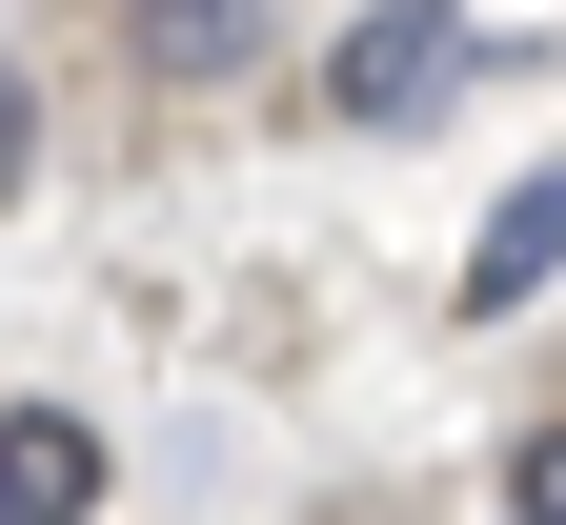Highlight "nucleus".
<instances>
[{"instance_id":"obj_1","label":"nucleus","mask_w":566,"mask_h":525,"mask_svg":"<svg viewBox=\"0 0 566 525\" xmlns=\"http://www.w3.org/2000/svg\"><path fill=\"white\" fill-rule=\"evenodd\" d=\"M465 82V0H365V21L324 41V82H304V122H344V141H385V122H424Z\"/></svg>"},{"instance_id":"obj_5","label":"nucleus","mask_w":566,"mask_h":525,"mask_svg":"<svg viewBox=\"0 0 566 525\" xmlns=\"http://www.w3.org/2000/svg\"><path fill=\"white\" fill-rule=\"evenodd\" d=\"M506 525H566V424H526V444H506Z\"/></svg>"},{"instance_id":"obj_3","label":"nucleus","mask_w":566,"mask_h":525,"mask_svg":"<svg viewBox=\"0 0 566 525\" xmlns=\"http://www.w3.org/2000/svg\"><path fill=\"white\" fill-rule=\"evenodd\" d=\"M546 283H566V162H526L506 202H485V243H465V283H446V304H465V324H526Z\"/></svg>"},{"instance_id":"obj_2","label":"nucleus","mask_w":566,"mask_h":525,"mask_svg":"<svg viewBox=\"0 0 566 525\" xmlns=\"http://www.w3.org/2000/svg\"><path fill=\"white\" fill-rule=\"evenodd\" d=\"M122 505V444L82 405H0V525H102Z\"/></svg>"},{"instance_id":"obj_4","label":"nucleus","mask_w":566,"mask_h":525,"mask_svg":"<svg viewBox=\"0 0 566 525\" xmlns=\"http://www.w3.org/2000/svg\"><path fill=\"white\" fill-rule=\"evenodd\" d=\"M263 41H283V0H122V61H142V82H182V102H223Z\"/></svg>"},{"instance_id":"obj_6","label":"nucleus","mask_w":566,"mask_h":525,"mask_svg":"<svg viewBox=\"0 0 566 525\" xmlns=\"http://www.w3.org/2000/svg\"><path fill=\"white\" fill-rule=\"evenodd\" d=\"M21 182H41V82L0 61V202H21Z\"/></svg>"}]
</instances>
